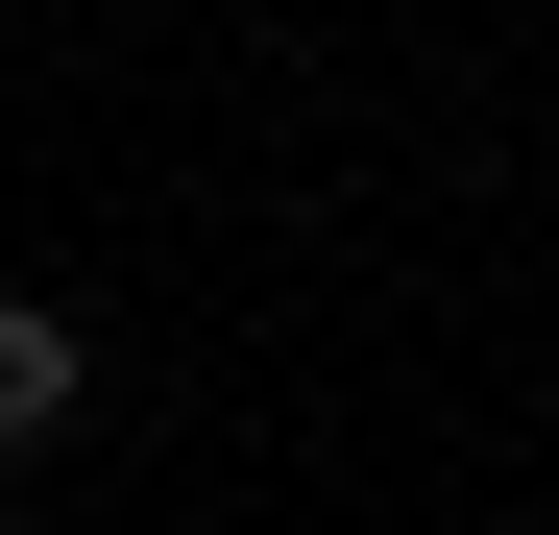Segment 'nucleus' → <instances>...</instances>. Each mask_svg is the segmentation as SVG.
Masks as SVG:
<instances>
[{"label": "nucleus", "instance_id": "obj_1", "mask_svg": "<svg viewBox=\"0 0 559 535\" xmlns=\"http://www.w3.org/2000/svg\"><path fill=\"white\" fill-rule=\"evenodd\" d=\"M73 390H98V366H73V317H49V293H0V438H49Z\"/></svg>", "mask_w": 559, "mask_h": 535}]
</instances>
